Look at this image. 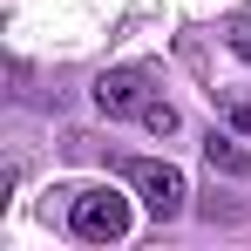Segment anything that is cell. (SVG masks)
I'll return each mask as SVG.
<instances>
[{"instance_id":"obj_1","label":"cell","mask_w":251,"mask_h":251,"mask_svg":"<svg viewBox=\"0 0 251 251\" xmlns=\"http://www.w3.org/2000/svg\"><path fill=\"white\" fill-rule=\"evenodd\" d=\"M68 224L82 245H116V238H129V197L123 190H75Z\"/></svg>"},{"instance_id":"obj_2","label":"cell","mask_w":251,"mask_h":251,"mask_svg":"<svg viewBox=\"0 0 251 251\" xmlns=\"http://www.w3.org/2000/svg\"><path fill=\"white\" fill-rule=\"evenodd\" d=\"M123 176L136 183V190H143V204L156 210V217H176V210H183V197H190L183 170H176V163H156V156H136Z\"/></svg>"},{"instance_id":"obj_3","label":"cell","mask_w":251,"mask_h":251,"mask_svg":"<svg viewBox=\"0 0 251 251\" xmlns=\"http://www.w3.org/2000/svg\"><path fill=\"white\" fill-rule=\"evenodd\" d=\"M95 109H102V116H143V109H150V82H143L136 68H109V75L95 82Z\"/></svg>"},{"instance_id":"obj_4","label":"cell","mask_w":251,"mask_h":251,"mask_svg":"<svg viewBox=\"0 0 251 251\" xmlns=\"http://www.w3.org/2000/svg\"><path fill=\"white\" fill-rule=\"evenodd\" d=\"M204 156H210V170H231V176H251V156L238 150V143H231V136H217V129H210Z\"/></svg>"},{"instance_id":"obj_5","label":"cell","mask_w":251,"mask_h":251,"mask_svg":"<svg viewBox=\"0 0 251 251\" xmlns=\"http://www.w3.org/2000/svg\"><path fill=\"white\" fill-rule=\"evenodd\" d=\"M143 123L156 129V136H170V129H176V109H170V102H150V109H143Z\"/></svg>"},{"instance_id":"obj_6","label":"cell","mask_w":251,"mask_h":251,"mask_svg":"<svg viewBox=\"0 0 251 251\" xmlns=\"http://www.w3.org/2000/svg\"><path fill=\"white\" fill-rule=\"evenodd\" d=\"M231 48H238V54L251 61V21H238V27H231Z\"/></svg>"},{"instance_id":"obj_7","label":"cell","mask_w":251,"mask_h":251,"mask_svg":"<svg viewBox=\"0 0 251 251\" xmlns=\"http://www.w3.org/2000/svg\"><path fill=\"white\" fill-rule=\"evenodd\" d=\"M231 123H238V129L251 136V102H245V109H231Z\"/></svg>"}]
</instances>
